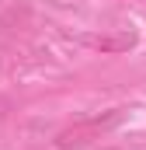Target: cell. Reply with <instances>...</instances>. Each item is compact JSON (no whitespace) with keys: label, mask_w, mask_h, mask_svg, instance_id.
Wrapping results in <instances>:
<instances>
[{"label":"cell","mask_w":146,"mask_h":150,"mask_svg":"<svg viewBox=\"0 0 146 150\" xmlns=\"http://www.w3.org/2000/svg\"><path fill=\"white\" fill-rule=\"evenodd\" d=\"M32 32H35V21H32V11L25 4H14L0 14V67L18 59L28 49Z\"/></svg>","instance_id":"cell-1"},{"label":"cell","mask_w":146,"mask_h":150,"mask_svg":"<svg viewBox=\"0 0 146 150\" xmlns=\"http://www.w3.org/2000/svg\"><path fill=\"white\" fill-rule=\"evenodd\" d=\"M118 122H122V108H111V112H105V115H91V119H80V122L66 126V129H59L52 143L59 150L87 147L91 140H101V133H108L111 126H118Z\"/></svg>","instance_id":"cell-2"},{"label":"cell","mask_w":146,"mask_h":150,"mask_svg":"<svg viewBox=\"0 0 146 150\" xmlns=\"http://www.w3.org/2000/svg\"><path fill=\"white\" fill-rule=\"evenodd\" d=\"M87 42L94 49H101V52H122V49H132L136 45V35L132 32H125V35H91Z\"/></svg>","instance_id":"cell-3"}]
</instances>
